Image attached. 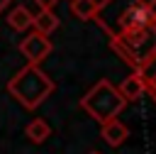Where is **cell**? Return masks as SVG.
<instances>
[{"instance_id":"obj_6","label":"cell","mask_w":156,"mask_h":154,"mask_svg":"<svg viewBox=\"0 0 156 154\" xmlns=\"http://www.w3.org/2000/svg\"><path fill=\"white\" fill-rule=\"evenodd\" d=\"M144 90H146V81H144L141 73H132V76H127V78L122 81V86H119V93H122L124 100H136Z\"/></svg>"},{"instance_id":"obj_9","label":"cell","mask_w":156,"mask_h":154,"mask_svg":"<svg viewBox=\"0 0 156 154\" xmlns=\"http://www.w3.org/2000/svg\"><path fill=\"white\" fill-rule=\"evenodd\" d=\"M24 134L29 137V142H34V144H41L49 134H51V127L44 122V120H32L29 125H27V130H24Z\"/></svg>"},{"instance_id":"obj_4","label":"cell","mask_w":156,"mask_h":154,"mask_svg":"<svg viewBox=\"0 0 156 154\" xmlns=\"http://www.w3.org/2000/svg\"><path fill=\"white\" fill-rule=\"evenodd\" d=\"M20 51L27 56V61H29V64H34V66H37L41 59H46V56L51 54V42H49L44 34L34 32V34H29V37H24V39H22Z\"/></svg>"},{"instance_id":"obj_1","label":"cell","mask_w":156,"mask_h":154,"mask_svg":"<svg viewBox=\"0 0 156 154\" xmlns=\"http://www.w3.org/2000/svg\"><path fill=\"white\" fill-rule=\"evenodd\" d=\"M127 105V100L122 98V93L110 83V81H98V86H93L85 95H83V100H80V108L90 115V117H95L100 125L102 122H107V120H115L119 112H122V108Z\"/></svg>"},{"instance_id":"obj_12","label":"cell","mask_w":156,"mask_h":154,"mask_svg":"<svg viewBox=\"0 0 156 154\" xmlns=\"http://www.w3.org/2000/svg\"><path fill=\"white\" fill-rule=\"evenodd\" d=\"M144 81H149V86H151V90H154V95H156V73H154V78H144Z\"/></svg>"},{"instance_id":"obj_8","label":"cell","mask_w":156,"mask_h":154,"mask_svg":"<svg viewBox=\"0 0 156 154\" xmlns=\"http://www.w3.org/2000/svg\"><path fill=\"white\" fill-rule=\"evenodd\" d=\"M71 12L78 20H93L100 12V2L98 0H71Z\"/></svg>"},{"instance_id":"obj_10","label":"cell","mask_w":156,"mask_h":154,"mask_svg":"<svg viewBox=\"0 0 156 154\" xmlns=\"http://www.w3.org/2000/svg\"><path fill=\"white\" fill-rule=\"evenodd\" d=\"M32 12L27 10V7H15L10 15H7V22H10V27L12 29H27V27H32Z\"/></svg>"},{"instance_id":"obj_7","label":"cell","mask_w":156,"mask_h":154,"mask_svg":"<svg viewBox=\"0 0 156 154\" xmlns=\"http://www.w3.org/2000/svg\"><path fill=\"white\" fill-rule=\"evenodd\" d=\"M32 27H34L39 34L49 37V34H51V32L58 27V17H56L51 10H44V7H41V10H39V12L32 17Z\"/></svg>"},{"instance_id":"obj_2","label":"cell","mask_w":156,"mask_h":154,"mask_svg":"<svg viewBox=\"0 0 156 154\" xmlns=\"http://www.w3.org/2000/svg\"><path fill=\"white\" fill-rule=\"evenodd\" d=\"M7 90L24 105V108H37L51 90H54V83L46 73H41L34 64L24 66L10 83H7Z\"/></svg>"},{"instance_id":"obj_13","label":"cell","mask_w":156,"mask_h":154,"mask_svg":"<svg viewBox=\"0 0 156 154\" xmlns=\"http://www.w3.org/2000/svg\"><path fill=\"white\" fill-rule=\"evenodd\" d=\"M93 154H100V152H93Z\"/></svg>"},{"instance_id":"obj_3","label":"cell","mask_w":156,"mask_h":154,"mask_svg":"<svg viewBox=\"0 0 156 154\" xmlns=\"http://www.w3.org/2000/svg\"><path fill=\"white\" fill-rule=\"evenodd\" d=\"M151 22H154V12H151L149 7H144V5H139V2H132V5H127V7L122 10V15H119V27H122L119 34L144 29V27H149ZM119 34H117V37H119Z\"/></svg>"},{"instance_id":"obj_11","label":"cell","mask_w":156,"mask_h":154,"mask_svg":"<svg viewBox=\"0 0 156 154\" xmlns=\"http://www.w3.org/2000/svg\"><path fill=\"white\" fill-rule=\"evenodd\" d=\"M37 2H39L44 10H51V5H54V2H58V0H37Z\"/></svg>"},{"instance_id":"obj_5","label":"cell","mask_w":156,"mask_h":154,"mask_svg":"<svg viewBox=\"0 0 156 154\" xmlns=\"http://www.w3.org/2000/svg\"><path fill=\"white\" fill-rule=\"evenodd\" d=\"M100 134H102V139H105L110 147H117V144H122V142L127 139L129 130H127V125H124V122H119V120L115 117V120H107V122H102V130H100Z\"/></svg>"}]
</instances>
